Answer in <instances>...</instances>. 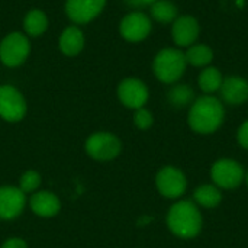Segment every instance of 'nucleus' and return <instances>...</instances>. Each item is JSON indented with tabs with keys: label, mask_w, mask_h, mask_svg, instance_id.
<instances>
[{
	"label": "nucleus",
	"mask_w": 248,
	"mask_h": 248,
	"mask_svg": "<svg viewBox=\"0 0 248 248\" xmlns=\"http://www.w3.org/2000/svg\"><path fill=\"white\" fill-rule=\"evenodd\" d=\"M225 119V108L222 100L212 94L195 99L187 113V124L196 134L208 135L221 128Z\"/></svg>",
	"instance_id": "1"
},
{
	"label": "nucleus",
	"mask_w": 248,
	"mask_h": 248,
	"mask_svg": "<svg viewBox=\"0 0 248 248\" xmlns=\"http://www.w3.org/2000/svg\"><path fill=\"white\" fill-rule=\"evenodd\" d=\"M202 214L192 201L176 202L167 212V227L179 238H195L202 231Z\"/></svg>",
	"instance_id": "2"
},
{
	"label": "nucleus",
	"mask_w": 248,
	"mask_h": 248,
	"mask_svg": "<svg viewBox=\"0 0 248 248\" xmlns=\"http://www.w3.org/2000/svg\"><path fill=\"white\" fill-rule=\"evenodd\" d=\"M187 61L185 52L180 48H164L161 49L153 62L155 77L166 84L177 83L185 74Z\"/></svg>",
	"instance_id": "3"
},
{
	"label": "nucleus",
	"mask_w": 248,
	"mask_h": 248,
	"mask_svg": "<svg viewBox=\"0 0 248 248\" xmlns=\"http://www.w3.org/2000/svg\"><path fill=\"white\" fill-rule=\"evenodd\" d=\"M86 153L90 158L97 161L115 160L122 150L121 140L110 132L92 134L86 141Z\"/></svg>",
	"instance_id": "4"
},
{
	"label": "nucleus",
	"mask_w": 248,
	"mask_h": 248,
	"mask_svg": "<svg viewBox=\"0 0 248 248\" xmlns=\"http://www.w3.org/2000/svg\"><path fill=\"white\" fill-rule=\"evenodd\" d=\"M246 177L243 166L230 158L218 160L211 167V179L214 185L219 189L232 190L237 189Z\"/></svg>",
	"instance_id": "5"
},
{
	"label": "nucleus",
	"mask_w": 248,
	"mask_h": 248,
	"mask_svg": "<svg viewBox=\"0 0 248 248\" xmlns=\"http://www.w3.org/2000/svg\"><path fill=\"white\" fill-rule=\"evenodd\" d=\"M155 185L160 195L167 199H177L186 192L187 180L180 169L174 166H164L155 176Z\"/></svg>",
	"instance_id": "6"
},
{
	"label": "nucleus",
	"mask_w": 248,
	"mask_h": 248,
	"mask_svg": "<svg viewBox=\"0 0 248 248\" xmlns=\"http://www.w3.org/2000/svg\"><path fill=\"white\" fill-rule=\"evenodd\" d=\"M26 115V102L13 86H0V118L7 122H19Z\"/></svg>",
	"instance_id": "7"
},
{
	"label": "nucleus",
	"mask_w": 248,
	"mask_h": 248,
	"mask_svg": "<svg viewBox=\"0 0 248 248\" xmlns=\"http://www.w3.org/2000/svg\"><path fill=\"white\" fill-rule=\"evenodd\" d=\"M29 54V42L19 32L9 33L0 44V60L7 67L20 65Z\"/></svg>",
	"instance_id": "8"
},
{
	"label": "nucleus",
	"mask_w": 248,
	"mask_h": 248,
	"mask_svg": "<svg viewBox=\"0 0 248 248\" xmlns=\"http://www.w3.org/2000/svg\"><path fill=\"white\" fill-rule=\"evenodd\" d=\"M148 87L140 78H125L118 87V97L124 106L129 109H140L148 102Z\"/></svg>",
	"instance_id": "9"
},
{
	"label": "nucleus",
	"mask_w": 248,
	"mask_h": 248,
	"mask_svg": "<svg viewBox=\"0 0 248 248\" xmlns=\"http://www.w3.org/2000/svg\"><path fill=\"white\" fill-rule=\"evenodd\" d=\"M26 206L25 193L15 186L0 187V219L12 221L17 218Z\"/></svg>",
	"instance_id": "10"
},
{
	"label": "nucleus",
	"mask_w": 248,
	"mask_h": 248,
	"mask_svg": "<svg viewBox=\"0 0 248 248\" xmlns=\"http://www.w3.org/2000/svg\"><path fill=\"white\" fill-rule=\"evenodd\" d=\"M201 26L196 17L190 15L179 16L173 22L171 28V36L174 44L179 48H189L190 45L196 44V39L199 38Z\"/></svg>",
	"instance_id": "11"
},
{
	"label": "nucleus",
	"mask_w": 248,
	"mask_h": 248,
	"mask_svg": "<svg viewBox=\"0 0 248 248\" xmlns=\"http://www.w3.org/2000/svg\"><path fill=\"white\" fill-rule=\"evenodd\" d=\"M119 29H121V35L126 41L140 42L150 35L151 20L142 12H132L122 19Z\"/></svg>",
	"instance_id": "12"
},
{
	"label": "nucleus",
	"mask_w": 248,
	"mask_h": 248,
	"mask_svg": "<svg viewBox=\"0 0 248 248\" xmlns=\"http://www.w3.org/2000/svg\"><path fill=\"white\" fill-rule=\"evenodd\" d=\"M106 0H67L65 10L76 23H87L94 19L105 7Z\"/></svg>",
	"instance_id": "13"
},
{
	"label": "nucleus",
	"mask_w": 248,
	"mask_h": 248,
	"mask_svg": "<svg viewBox=\"0 0 248 248\" xmlns=\"http://www.w3.org/2000/svg\"><path fill=\"white\" fill-rule=\"evenodd\" d=\"M219 93L222 102H225L227 105H243L248 100V81L241 76L224 77Z\"/></svg>",
	"instance_id": "14"
},
{
	"label": "nucleus",
	"mask_w": 248,
	"mask_h": 248,
	"mask_svg": "<svg viewBox=\"0 0 248 248\" xmlns=\"http://www.w3.org/2000/svg\"><path fill=\"white\" fill-rule=\"evenodd\" d=\"M29 206L32 212L41 218H52L61 209V202L57 195L48 190H39L32 193L29 199Z\"/></svg>",
	"instance_id": "15"
},
{
	"label": "nucleus",
	"mask_w": 248,
	"mask_h": 248,
	"mask_svg": "<svg viewBox=\"0 0 248 248\" xmlns=\"http://www.w3.org/2000/svg\"><path fill=\"white\" fill-rule=\"evenodd\" d=\"M224 81V76L219 71V68L208 65L205 67L199 77H198V84L199 89L205 93V94H214L215 92H219L221 86Z\"/></svg>",
	"instance_id": "16"
},
{
	"label": "nucleus",
	"mask_w": 248,
	"mask_h": 248,
	"mask_svg": "<svg viewBox=\"0 0 248 248\" xmlns=\"http://www.w3.org/2000/svg\"><path fill=\"white\" fill-rule=\"evenodd\" d=\"M83 33L76 26H68L60 38V48L65 55H77L83 49Z\"/></svg>",
	"instance_id": "17"
},
{
	"label": "nucleus",
	"mask_w": 248,
	"mask_h": 248,
	"mask_svg": "<svg viewBox=\"0 0 248 248\" xmlns=\"http://www.w3.org/2000/svg\"><path fill=\"white\" fill-rule=\"evenodd\" d=\"M185 57H186L187 64H190L193 67L205 68V67H208L212 62L214 51L206 44H193L189 48H186Z\"/></svg>",
	"instance_id": "18"
},
{
	"label": "nucleus",
	"mask_w": 248,
	"mask_h": 248,
	"mask_svg": "<svg viewBox=\"0 0 248 248\" xmlns=\"http://www.w3.org/2000/svg\"><path fill=\"white\" fill-rule=\"evenodd\" d=\"M195 203L208 209L217 208L222 202V193L215 185H202L193 193Z\"/></svg>",
	"instance_id": "19"
},
{
	"label": "nucleus",
	"mask_w": 248,
	"mask_h": 248,
	"mask_svg": "<svg viewBox=\"0 0 248 248\" xmlns=\"http://www.w3.org/2000/svg\"><path fill=\"white\" fill-rule=\"evenodd\" d=\"M167 100L173 108L182 109L195 102V92L189 84H174L167 92Z\"/></svg>",
	"instance_id": "20"
},
{
	"label": "nucleus",
	"mask_w": 248,
	"mask_h": 248,
	"mask_svg": "<svg viewBox=\"0 0 248 248\" xmlns=\"http://www.w3.org/2000/svg\"><path fill=\"white\" fill-rule=\"evenodd\" d=\"M151 16L160 23H173L179 17V9L170 0H157L151 6Z\"/></svg>",
	"instance_id": "21"
},
{
	"label": "nucleus",
	"mask_w": 248,
	"mask_h": 248,
	"mask_svg": "<svg viewBox=\"0 0 248 248\" xmlns=\"http://www.w3.org/2000/svg\"><path fill=\"white\" fill-rule=\"evenodd\" d=\"M23 26H25V31L32 35V36H38L41 33L45 32L46 26H48V19L46 16L41 12V10H31L26 17H25V22H23Z\"/></svg>",
	"instance_id": "22"
},
{
	"label": "nucleus",
	"mask_w": 248,
	"mask_h": 248,
	"mask_svg": "<svg viewBox=\"0 0 248 248\" xmlns=\"http://www.w3.org/2000/svg\"><path fill=\"white\" fill-rule=\"evenodd\" d=\"M41 186V176L35 170H28L25 171L20 179H19V189L26 195V193H35Z\"/></svg>",
	"instance_id": "23"
},
{
	"label": "nucleus",
	"mask_w": 248,
	"mask_h": 248,
	"mask_svg": "<svg viewBox=\"0 0 248 248\" xmlns=\"http://www.w3.org/2000/svg\"><path fill=\"white\" fill-rule=\"evenodd\" d=\"M153 122H154V118H153L150 110H147L145 108H140V109L135 110L134 124H135V126L138 129H141V131L150 129L153 126Z\"/></svg>",
	"instance_id": "24"
},
{
	"label": "nucleus",
	"mask_w": 248,
	"mask_h": 248,
	"mask_svg": "<svg viewBox=\"0 0 248 248\" xmlns=\"http://www.w3.org/2000/svg\"><path fill=\"white\" fill-rule=\"evenodd\" d=\"M237 140L243 148L248 150V119L246 122H243V125L240 126L238 134H237Z\"/></svg>",
	"instance_id": "25"
},
{
	"label": "nucleus",
	"mask_w": 248,
	"mask_h": 248,
	"mask_svg": "<svg viewBox=\"0 0 248 248\" xmlns=\"http://www.w3.org/2000/svg\"><path fill=\"white\" fill-rule=\"evenodd\" d=\"M0 248H28V244L22 238H9L1 244Z\"/></svg>",
	"instance_id": "26"
},
{
	"label": "nucleus",
	"mask_w": 248,
	"mask_h": 248,
	"mask_svg": "<svg viewBox=\"0 0 248 248\" xmlns=\"http://www.w3.org/2000/svg\"><path fill=\"white\" fill-rule=\"evenodd\" d=\"M157 0H125V3L131 7H137V9H141V7H147V6H153Z\"/></svg>",
	"instance_id": "27"
},
{
	"label": "nucleus",
	"mask_w": 248,
	"mask_h": 248,
	"mask_svg": "<svg viewBox=\"0 0 248 248\" xmlns=\"http://www.w3.org/2000/svg\"><path fill=\"white\" fill-rule=\"evenodd\" d=\"M244 180H246V183H247V186H248V171L246 173V177H244Z\"/></svg>",
	"instance_id": "28"
}]
</instances>
